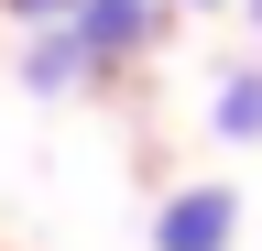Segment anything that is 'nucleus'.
<instances>
[{
    "label": "nucleus",
    "mask_w": 262,
    "mask_h": 251,
    "mask_svg": "<svg viewBox=\"0 0 262 251\" xmlns=\"http://www.w3.org/2000/svg\"><path fill=\"white\" fill-rule=\"evenodd\" d=\"M164 22H175L164 0H77V11H66V33L88 44L98 77H120V66H142V55L164 44Z\"/></svg>",
    "instance_id": "f257e3e1"
},
{
    "label": "nucleus",
    "mask_w": 262,
    "mask_h": 251,
    "mask_svg": "<svg viewBox=\"0 0 262 251\" xmlns=\"http://www.w3.org/2000/svg\"><path fill=\"white\" fill-rule=\"evenodd\" d=\"M164 11H219V0H164Z\"/></svg>",
    "instance_id": "423d86ee"
},
{
    "label": "nucleus",
    "mask_w": 262,
    "mask_h": 251,
    "mask_svg": "<svg viewBox=\"0 0 262 251\" xmlns=\"http://www.w3.org/2000/svg\"><path fill=\"white\" fill-rule=\"evenodd\" d=\"M208 120H219V142H262V66H219Z\"/></svg>",
    "instance_id": "20e7f679"
},
{
    "label": "nucleus",
    "mask_w": 262,
    "mask_h": 251,
    "mask_svg": "<svg viewBox=\"0 0 262 251\" xmlns=\"http://www.w3.org/2000/svg\"><path fill=\"white\" fill-rule=\"evenodd\" d=\"M241 240V186L229 175H196L153 208V251H229Z\"/></svg>",
    "instance_id": "f03ea898"
},
{
    "label": "nucleus",
    "mask_w": 262,
    "mask_h": 251,
    "mask_svg": "<svg viewBox=\"0 0 262 251\" xmlns=\"http://www.w3.org/2000/svg\"><path fill=\"white\" fill-rule=\"evenodd\" d=\"M0 11H11V22H33V33H44V22H66V11H77V0H0Z\"/></svg>",
    "instance_id": "39448f33"
},
{
    "label": "nucleus",
    "mask_w": 262,
    "mask_h": 251,
    "mask_svg": "<svg viewBox=\"0 0 262 251\" xmlns=\"http://www.w3.org/2000/svg\"><path fill=\"white\" fill-rule=\"evenodd\" d=\"M22 87L33 99H77V87H98V66H88V44L66 33V22H44V33L22 44Z\"/></svg>",
    "instance_id": "7ed1b4c3"
},
{
    "label": "nucleus",
    "mask_w": 262,
    "mask_h": 251,
    "mask_svg": "<svg viewBox=\"0 0 262 251\" xmlns=\"http://www.w3.org/2000/svg\"><path fill=\"white\" fill-rule=\"evenodd\" d=\"M241 22H251V33H262V0H241Z\"/></svg>",
    "instance_id": "0eeeda50"
}]
</instances>
